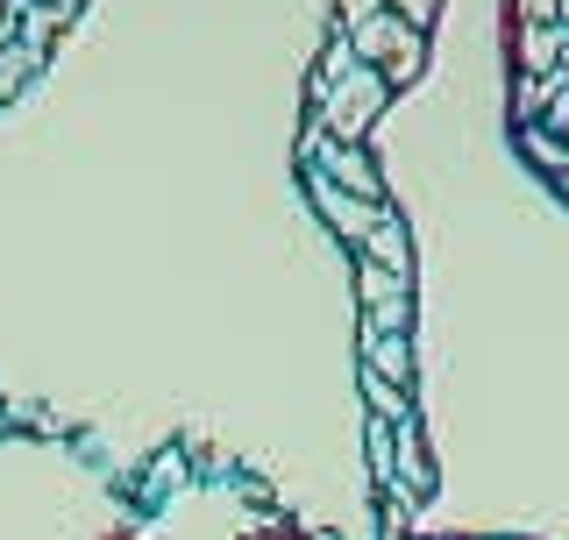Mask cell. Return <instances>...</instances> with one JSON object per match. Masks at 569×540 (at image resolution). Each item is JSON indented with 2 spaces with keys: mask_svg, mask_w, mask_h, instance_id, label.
<instances>
[{
  "mask_svg": "<svg viewBox=\"0 0 569 540\" xmlns=\"http://www.w3.org/2000/svg\"><path fill=\"white\" fill-rule=\"evenodd\" d=\"M356 50L378 58L385 79H413L420 71V29L399 22V14H363V22H356Z\"/></svg>",
  "mask_w": 569,
  "mask_h": 540,
  "instance_id": "obj_1",
  "label": "cell"
},
{
  "mask_svg": "<svg viewBox=\"0 0 569 540\" xmlns=\"http://www.w3.org/2000/svg\"><path fill=\"white\" fill-rule=\"evenodd\" d=\"M363 306H370V334H406V278L363 263Z\"/></svg>",
  "mask_w": 569,
  "mask_h": 540,
  "instance_id": "obj_2",
  "label": "cell"
},
{
  "mask_svg": "<svg viewBox=\"0 0 569 540\" xmlns=\"http://www.w3.org/2000/svg\"><path fill=\"white\" fill-rule=\"evenodd\" d=\"M378 100H385L378 71H349V93H328V121H335V136L356 142V136H363L356 121H363V114H378Z\"/></svg>",
  "mask_w": 569,
  "mask_h": 540,
  "instance_id": "obj_3",
  "label": "cell"
},
{
  "mask_svg": "<svg viewBox=\"0 0 569 540\" xmlns=\"http://www.w3.org/2000/svg\"><path fill=\"white\" fill-rule=\"evenodd\" d=\"M313 207L328 213V221L342 228V236H370V228L385 221L378 200H349V192H335V186H328V178H313Z\"/></svg>",
  "mask_w": 569,
  "mask_h": 540,
  "instance_id": "obj_4",
  "label": "cell"
},
{
  "mask_svg": "<svg viewBox=\"0 0 569 540\" xmlns=\"http://www.w3.org/2000/svg\"><path fill=\"white\" fill-rule=\"evenodd\" d=\"M320 157H328V171L335 178H349V192H356V200H378V171H370V157H356L349 150V142H342V150H335V142H320Z\"/></svg>",
  "mask_w": 569,
  "mask_h": 540,
  "instance_id": "obj_5",
  "label": "cell"
},
{
  "mask_svg": "<svg viewBox=\"0 0 569 540\" xmlns=\"http://www.w3.org/2000/svg\"><path fill=\"white\" fill-rule=\"evenodd\" d=\"M363 242H370V263H378V270H391V278H406V236H399L391 221H378Z\"/></svg>",
  "mask_w": 569,
  "mask_h": 540,
  "instance_id": "obj_6",
  "label": "cell"
},
{
  "mask_svg": "<svg viewBox=\"0 0 569 540\" xmlns=\"http://www.w3.org/2000/svg\"><path fill=\"white\" fill-rule=\"evenodd\" d=\"M370 363H378L370 377H399L406 384V334H370Z\"/></svg>",
  "mask_w": 569,
  "mask_h": 540,
  "instance_id": "obj_7",
  "label": "cell"
},
{
  "mask_svg": "<svg viewBox=\"0 0 569 540\" xmlns=\"http://www.w3.org/2000/svg\"><path fill=\"white\" fill-rule=\"evenodd\" d=\"M29 64H36V58H29V50H22V43H8V50H0V100H8V93H14V86H22V79H29Z\"/></svg>",
  "mask_w": 569,
  "mask_h": 540,
  "instance_id": "obj_8",
  "label": "cell"
},
{
  "mask_svg": "<svg viewBox=\"0 0 569 540\" xmlns=\"http://www.w3.org/2000/svg\"><path fill=\"white\" fill-rule=\"evenodd\" d=\"M370 406H378L385 420H406V391H391L385 377H370Z\"/></svg>",
  "mask_w": 569,
  "mask_h": 540,
  "instance_id": "obj_9",
  "label": "cell"
},
{
  "mask_svg": "<svg viewBox=\"0 0 569 540\" xmlns=\"http://www.w3.org/2000/svg\"><path fill=\"white\" fill-rule=\"evenodd\" d=\"M427 8H435V0H399V14H406V22H413V29L427 22Z\"/></svg>",
  "mask_w": 569,
  "mask_h": 540,
  "instance_id": "obj_10",
  "label": "cell"
},
{
  "mask_svg": "<svg viewBox=\"0 0 569 540\" xmlns=\"http://www.w3.org/2000/svg\"><path fill=\"white\" fill-rule=\"evenodd\" d=\"M242 540H299L292 527H257V533H242Z\"/></svg>",
  "mask_w": 569,
  "mask_h": 540,
  "instance_id": "obj_11",
  "label": "cell"
},
{
  "mask_svg": "<svg viewBox=\"0 0 569 540\" xmlns=\"http://www.w3.org/2000/svg\"><path fill=\"white\" fill-rule=\"evenodd\" d=\"M100 540H142V533H136V527H107Z\"/></svg>",
  "mask_w": 569,
  "mask_h": 540,
  "instance_id": "obj_12",
  "label": "cell"
},
{
  "mask_svg": "<svg viewBox=\"0 0 569 540\" xmlns=\"http://www.w3.org/2000/svg\"><path fill=\"white\" fill-rule=\"evenodd\" d=\"M14 43V22H8V14H0V50H8Z\"/></svg>",
  "mask_w": 569,
  "mask_h": 540,
  "instance_id": "obj_13",
  "label": "cell"
}]
</instances>
